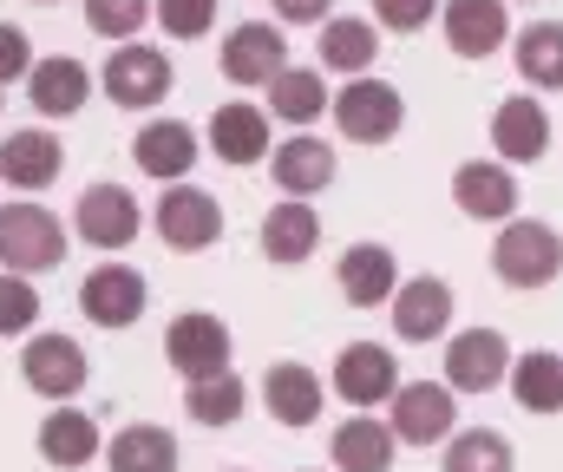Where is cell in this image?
<instances>
[{"mask_svg":"<svg viewBox=\"0 0 563 472\" xmlns=\"http://www.w3.org/2000/svg\"><path fill=\"white\" fill-rule=\"evenodd\" d=\"M492 276L505 289H551L563 276V237L544 217H511L492 237Z\"/></svg>","mask_w":563,"mask_h":472,"instance_id":"1","label":"cell"},{"mask_svg":"<svg viewBox=\"0 0 563 472\" xmlns=\"http://www.w3.org/2000/svg\"><path fill=\"white\" fill-rule=\"evenodd\" d=\"M66 223L46 210V204H33V197H20V204H0V270H20V276H40V270H59L66 263Z\"/></svg>","mask_w":563,"mask_h":472,"instance_id":"2","label":"cell"},{"mask_svg":"<svg viewBox=\"0 0 563 472\" xmlns=\"http://www.w3.org/2000/svg\"><path fill=\"white\" fill-rule=\"evenodd\" d=\"M151 230L164 250L177 256H203L217 237H223V204L203 190V184H164L157 210H151Z\"/></svg>","mask_w":563,"mask_h":472,"instance_id":"3","label":"cell"},{"mask_svg":"<svg viewBox=\"0 0 563 472\" xmlns=\"http://www.w3.org/2000/svg\"><path fill=\"white\" fill-rule=\"evenodd\" d=\"M144 230V210L139 197L125 190V184H112V177H99V184H86L79 190V204H73V237L79 243H92V250H106V256H119V250H132Z\"/></svg>","mask_w":563,"mask_h":472,"instance_id":"4","label":"cell"},{"mask_svg":"<svg viewBox=\"0 0 563 472\" xmlns=\"http://www.w3.org/2000/svg\"><path fill=\"white\" fill-rule=\"evenodd\" d=\"M328 112H334V132L354 139V145H394L400 125H407V99L387 79H347Z\"/></svg>","mask_w":563,"mask_h":472,"instance_id":"5","label":"cell"},{"mask_svg":"<svg viewBox=\"0 0 563 472\" xmlns=\"http://www.w3.org/2000/svg\"><path fill=\"white\" fill-rule=\"evenodd\" d=\"M99 86H106L112 106H125V112H151V106H164V92L177 86V73H170V59H164L157 46H144V40H119L112 59L99 66Z\"/></svg>","mask_w":563,"mask_h":472,"instance_id":"6","label":"cell"},{"mask_svg":"<svg viewBox=\"0 0 563 472\" xmlns=\"http://www.w3.org/2000/svg\"><path fill=\"white\" fill-rule=\"evenodd\" d=\"M387 420L400 447H445L459 433V394L445 381H400V394L387 400Z\"/></svg>","mask_w":563,"mask_h":472,"instance_id":"7","label":"cell"},{"mask_svg":"<svg viewBox=\"0 0 563 472\" xmlns=\"http://www.w3.org/2000/svg\"><path fill=\"white\" fill-rule=\"evenodd\" d=\"M511 361L518 354L498 328H459L445 341V387L452 394H492V387L511 381Z\"/></svg>","mask_w":563,"mask_h":472,"instance_id":"8","label":"cell"},{"mask_svg":"<svg viewBox=\"0 0 563 472\" xmlns=\"http://www.w3.org/2000/svg\"><path fill=\"white\" fill-rule=\"evenodd\" d=\"M328 394L347 400V407H387V400L400 394V361H394V348H380V341H347V348L334 354Z\"/></svg>","mask_w":563,"mask_h":472,"instance_id":"9","label":"cell"},{"mask_svg":"<svg viewBox=\"0 0 563 472\" xmlns=\"http://www.w3.org/2000/svg\"><path fill=\"white\" fill-rule=\"evenodd\" d=\"M79 309H86L92 328H139L144 309H151V283H144V270L112 256L79 283Z\"/></svg>","mask_w":563,"mask_h":472,"instance_id":"10","label":"cell"},{"mask_svg":"<svg viewBox=\"0 0 563 472\" xmlns=\"http://www.w3.org/2000/svg\"><path fill=\"white\" fill-rule=\"evenodd\" d=\"M439 33L459 59H492L511 46V0H439Z\"/></svg>","mask_w":563,"mask_h":472,"instance_id":"11","label":"cell"},{"mask_svg":"<svg viewBox=\"0 0 563 472\" xmlns=\"http://www.w3.org/2000/svg\"><path fill=\"white\" fill-rule=\"evenodd\" d=\"M230 321L223 315H203V309H190V315H177L170 328H164V361L184 374V381H203V374H223L230 367Z\"/></svg>","mask_w":563,"mask_h":472,"instance_id":"12","label":"cell"},{"mask_svg":"<svg viewBox=\"0 0 563 472\" xmlns=\"http://www.w3.org/2000/svg\"><path fill=\"white\" fill-rule=\"evenodd\" d=\"M452 204L472 223H511L518 217V177L505 157H465L452 171Z\"/></svg>","mask_w":563,"mask_h":472,"instance_id":"13","label":"cell"},{"mask_svg":"<svg viewBox=\"0 0 563 472\" xmlns=\"http://www.w3.org/2000/svg\"><path fill=\"white\" fill-rule=\"evenodd\" d=\"M86 374H92V361H86V348H79L73 334H33V341L20 348V381H26L33 394H46V400L86 394Z\"/></svg>","mask_w":563,"mask_h":472,"instance_id":"14","label":"cell"},{"mask_svg":"<svg viewBox=\"0 0 563 472\" xmlns=\"http://www.w3.org/2000/svg\"><path fill=\"white\" fill-rule=\"evenodd\" d=\"M197 157H203V139L184 119H151V125H139V139H132V164H139L151 184H184L197 171Z\"/></svg>","mask_w":563,"mask_h":472,"instance_id":"15","label":"cell"},{"mask_svg":"<svg viewBox=\"0 0 563 472\" xmlns=\"http://www.w3.org/2000/svg\"><path fill=\"white\" fill-rule=\"evenodd\" d=\"M288 66V33L269 20H243L223 33V79L230 86H269Z\"/></svg>","mask_w":563,"mask_h":472,"instance_id":"16","label":"cell"},{"mask_svg":"<svg viewBox=\"0 0 563 472\" xmlns=\"http://www.w3.org/2000/svg\"><path fill=\"white\" fill-rule=\"evenodd\" d=\"M328 460H334V472H394L400 433H394V420H374V407H354V414L334 427Z\"/></svg>","mask_w":563,"mask_h":472,"instance_id":"17","label":"cell"},{"mask_svg":"<svg viewBox=\"0 0 563 472\" xmlns=\"http://www.w3.org/2000/svg\"><path fill=\"white\" fill-rule=\"evenodd\" d=\"M334 289H341L347 309H380V303H394V289H400V256H394L387 243H354V250H341V263H334Z\"/></svg>","mask_w":563,"mask_h":472,"instance_id":"18","label":"cell"},{"mask_svg":"<svg viewBox=\"0 0 563 472\" xmlns=\"http://www.w3.org/2000/svg\"><path fill=\"white\" fill-rule=\"evenodd\" d=\"M40 460L59 472H79V466H92V460H106L99 420L86 407H73V400H53V414L40 420Z\"/></svg>","mask_w":563,"mask_h":472,"instance_id":"19","label":"cell"},{"mask_svg":"<svg viewBox=\"0 0 563 472\" xmlns=\"http://www.w3.org/2000/svg\"><path fill=\"white\" fill-rule=\"evenodd\" d=\"M321 374L308 367V361H269L263 367V407H269V420L288 427V433H301V427H314L321 420Z\"/></svg>","mask_w":563,"mask_h":472,"instance_id":"20","label":"cell"},{"mask_svg":"<svg viewBox=\"0 0 563 472\" xmlns=\"http://www.w3.org/2000/svg\"><path fill=\"white\" fill-rule=\"evenodd\" d=\"M92 86H99V73H86L73 53H46V59H33V73H26V99H33L40 119H73V112H86Z\"/></svg>","mask_w":563,"mask_h":472,"instance_id":"21","label":"cell"},{"mask_svg":"<svg viewBox=\"0 0 563 472\" xmlns=\"http://www.w3.org/2000/svg\"><path fill=\"white\" fill-rule=\"evenodd\" d=\"M387 309H394V334L426 348V341H439L452 328V283L445 276H400Z\"/></svg>","mask_w":563,"mask_h":472,"instance_id":"22","label":"cell"},{"mask_svg":"<svg viewBox=\"0 0 563 472\" xmlns=\"http://www.w3.org/2000/svg\"><path fill=\"white\" fill-rule=\"evenodd\" d=\"M492 152L505 157V164H538V157L551 152V112L531 92L498 99V112H492Z\"/></svg>","mask_w":563,"mask_h":472,"instance_id":"23","label":"cell"},{"mask_svg":"<svg viewBox=\"0 0 563 472\" xmlns=\"http://www.w3.org/2000/svg\"><path fill=\"white\" fill-rule=\"evenodd\" d=\"M210 152L223 157V164H236V171L263 164V157H269V112L250 106V99L217 106V112H210Z\"/></svg>","mask_w":563,"mask_h":472,"instance_id":"24","label":"cell"},{"mask_svg":"<svg viewBox=\"0 0 563 472\" xmlns=\"http://www.w3.org/2000/svg\"><path fill=\"white\" fill-rule=\"evenodd\" d=\"M59 164H66V145H59V132H7L0 139V184H13V190H46L53 177H59Z\"/></svg>","mask_w":563,"mask_h":472,"instance_id":"25","label":"cell"},{"mask_svg":"<svg viewBox=\"0 0 563 472\" xmlns=\"http://www.w3.org/2000/svg\"><path fill=\"white\" fill-rule=\"evenodd\" d=\"M321 250V217H314V204L308 197H282L276 210L263 217V256L282 263V270H295V263H308Z\"/></svg>","mask_w":563,"mask_h":472,"instance_id":"26","label":"cell"},{"mask_svg":"<svg viewBox=\"0 0 563 472\" xmlns=\"http://www.w3.org/2000/svg\"><path fill=\"white\" fill-rule=\"evenodd\" d=\"M269 171H276L282 197H321L334 184V145L295 132V139H282L276 152H269Z\"/></svg>","mask_w":563,"mask_h":472,"instance_id":"27","label":"cell"},{"mask_svg":"<svg viewBox=\"0 0 563 472\" xmlns=\"http://www.w3.org/2000/svg\"><path fill=\"white\" fill-rule=\"evenodd\" d=\"M374 59H380L374 20H361V13H328V20H321V66H328V73L361 79V73H374Z\"/></svg>","mask_w":563,"mask_h":472,"instance_id":"28","label":"cell"},{"mask_svg":"<svg viewBox=\"0 0 563 472\" xmlns=\"http://www.w3.org/2000/svg\"><path fill=\"white\" fill-rule=\"evenodd\" d=\"M505 387H511V400H518L525 414H538V420H558V414H563V354H551V348H531V354H518Z\"/></svg>","mask_w":563,"mask_h":472,"instance_id":"29","label":"cell"},{"mask_svg":"<svg viewBox=\"0 0 563 472\" xmlns=\"http://www.w3.org/2000/svg\"><path fill=\"white\" fill-rule=\"evenodd\" d=\"M177 433L170 427H151V420H132L106 440V466L112 472H177Z\"/></svg>","mask_w":563,"mask_h":472,"instance_id":"30","label":"cell"},{"mask_svg":"<svg viewBox=\"0 0 563 472\" xmlns=\"http://www.w3.org/2000/svg\"><path fill=\"white\" fill-rule=\"evenodd\" d=\"M184 414L197 420V427H236L243 414H250V381L236 374V367H223V374H203V381H184Z\"/></svg>","mask_w":563,"mask_h":472,"instance_id":"31","label":"cell"},{"mask_svg":"<svg viewBox=\"0 0 563 472\" xmlns=\"http://www.w3.org/2000/svg\"><path fill=\"white\" fill-rule=\"evenodd\" d=\"M328 106L334 99H328L321 66H282L276 79H269V119H282V125H314Z\"/></svg>","mask_w":563,"mask_h":472,"instance_id":"32","label":"cell"},{"mask_svg":"<svg viewBox=\"0 0 563 472\" xmlns=\"http://www.w3.org/2000/svg\"><path fill=\"white\" fill-rule=\"evenodd\" d=\"M511 59H518V79H531L538 92H563V20L525 26L511 40Z\"/></svg>","mask_w":563,"mask_h":472,"instance_id":"33","label":"cell"},{"mask_svg":"<svg viewBox=\"0 0 563 472\" xmlns=\"http://www.w3.org/2000/svg\"><path fill=\"white\" fill-rule=\"evenodd\" d=\"M511 466H518V453L498 427H459L445 440V460H439V472H511Z\"/></svg>","mask_w":563,"mask_h":472,"instance_id":"34","label":"cell"},{"mask_svg":"<svg viewBox=\"0 0 563 472\" xmlns=\"http://www.w3.org/2000/svg\"><path fill=\"white\" fill-rule=\"evenodd\" d=\"M33 321H40V289H33V276L0 270V341L33 334Z\"/></svg>","mask_w":563,"mask_h":472,"instance_id":"35","label":"cell"},{"mask_svg":"<svg viewBox=\"0 0 563 472\" xmlns=\"http://www.w3.org/2000/svg\"><path fill=\"white\" fill-rule=\"evenodd\" d=\"M151 20V0H86V26L99 40H132Z\"/></svg>","mask_w":563,"mask_h":472,"instance_id":"36","label":"cell"},{"mask_svg":"<svg viewBox=\"0 0 563 472\" xmlns=\"http://www.w3.org/2000/svg\"><path fill=\"white\" fill-rule=\"evenodd\" d=\"M151 13H157V26L170 40H203L217 26V0H157Z\"/></svg>","mask_w":563,"mask_h":472,"instance_id":"37","label":"cell"},{"mask_svg":"<svg viewBox=\"0 0 563 472\" xmlns=\"http://www.w3.org/2000/svg\"><path fill=\"white\" fill-rule=\"evenodd\" d=\"M374 20L394 26V33H420L439 20V0H374Z\"/></svg>","mask_w":563,"mask_h":472,"instance_id":"38","label":"cell"},{"mask_svg":"<svg viewBox=\"0 0 563 472\" xmlns=\"http://www.w3.org/2000/svg\"><path fill=\"white\" fill-rule=\"evenodd\" d=\"M26 73H33V40H26V26L0 20V86H7V79H26Z\"/></svg>","mask_w":563,"mask_h":472,"instance_id":"39","label":"cell"},{"mask_svg":"<svg viewBox=\"0 0 563 472\" xmlns=\"http://www.w3.org/2000/svg\"><path fill=\"white\" fill-rule=\"evenodd\" d=\"M269 7H276V20H288V26H321L334 13V0H269Z\"/></svg>","mask_w":563,"mask_h":472,"instance_id":"40","label":"cell"},{"mask_svg":"<svg viewBox=\"0 0 563 472\" xmlns=\"http://www.w3.org/2000/svg\"><path fill=\"white\" fill-rule=\"evenodd\" d=\"M40 7H59V0H40Z\"/></svg>","mask_w":563,"mask_h":472,"instance_id":"41","label":"cell"},{"mask_svg":"<svg viewBox=\"0 0 563 472\" xmlns=\"http://www.w3.org/2000/svg\"><path fill=\"white\" fill-rule=\"evenodd\" d=\"M301 472H321V466H301Z\"/></svg>","mask_w":563,"mask_h":472,"instance_id":"42","label":"cell"},{"mask_svg":"<svg viewBox=\"0 0 563 472\" xmlns=\"http://www.w3.org/2000/svg\"><path fill=\"white\" fill-rule=\"evenodd\" d=\"M230 472H243V466H230Z\"/></svg>","mask_w":563,"mask_h":472,"instance_id":"43","label":"cell"},{"mask_svg":"<svg viewBox=\"0 0 563 472\" xmlns=\"http://www.w3.org/2000/svg\"><path fill=\"white\" fill-rule=\"evenodd\" d=\"M525 7H531V0H525Z\"/></svg>","mask_w":563,"mask_h":472,"instance_id":"44","label":"cell"}]
</instances>
